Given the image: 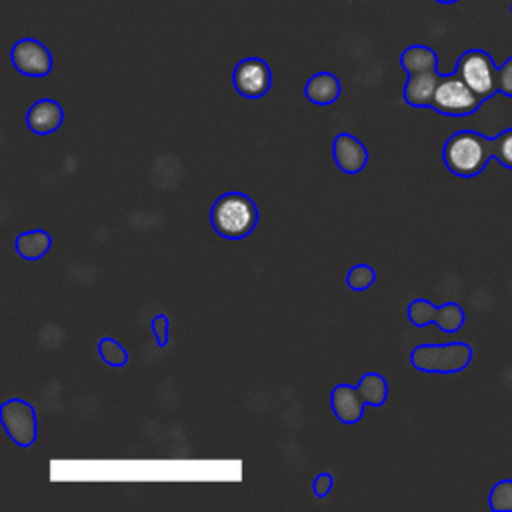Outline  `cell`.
I'll use <instances>...</instances> for the list:
<instances>
[{"instance_id": "1", "label": "cell", "mask_w": 512, "mask_h": 512, "mask_svg": "<svg viewBox=\"0 0 512 512\" xmlns=\"http://www.w3.org/2000/svg\"><path fill=\"white\" fill-rule=\"evenodd\" d=\"M496 152V136L486 138L480 132L460 130L446 140L442 160L452 174L460 178H474L486 168L490 158H496Z\"/></svg>"}, {"instance_id": "20", "label": "cell", "mask_w": 512, "mask_h": 512, "mask_svg": "<svg viewBox=\"0 0 512 512\" xmlns=\"http://www.w3.org/2000/svg\"><path fill=\"white\" fill-rule=\"evenodd\" d=\"M490 508L494 512H512V480H500L490 490Z\"/></svg>"}, {"instance_id": "6", "label": "cell", "mask_w": 512, "mask_h": 512, "mask_svg": "<svg viewBox=\"0 0 512 512\" xmlns=\"http://www.w3.org/2000/svg\"><path fill=\"white\" fill-rule=\"evenodd\" d=\"M0 420L10 436L12 442L18 446H32L38 436V422H36V410L32 404L20 398L6 400L0 406Z\"/></svg>"}, {"instance_id": "12", "label": "cell", "mask_w": 512, "mask_h": 512, "mask_svg": "<svg viewBox=\"0 0 512 512\" xmlns=\"http://www.w3.org/2000/svg\"><path fill=\"white\" fill-rule=\"evenodd\" d=\"M440 78L442 74H438V70L408 74V80L404 86V100L416 108H430Z\"/></svg>"}, {"instance_id": "5", "label": "cell", "mask_w": 512, "mask_h": 512, "mask_svg": "<svg viewBox=\"0 0 512 512\" xmlns=\"http://www.w3.org/2000/svg\"><path fill=\"white\" fill-rule=\"evenodd\" d=\"M482 100L492 98L498 92V68L492 56L484 50H466L454 70Z\"/></svg>"}, {"instance_id": "15", "label": "cell", "mask_w": 512, "mask_h": 512, "mask_svg": "<svg viewBox=\"0 0 512 512\" xmlns=\"http://www.w3.org/2000/svg\"><path fill=\"white\" fill-rule=\"evenodd\" d=\"M400 64L408 74H416V72H426V70H436L438 66V56L432 48L428 46H408L402 56H400Z\"/></svg>"}, {"instance_id": "14", "label": "cell", "mask_w": 512, "mask_h": 512, "mask_svg": "<svg viewBox=\"0 0 512 512\" xmlns=\"http://www.w3.org/2000/svg\"><path fill=\"white\" fill-rule=\"evenodd\" d=\"M52 246V236L46 230H28L22 232L16 242L14 248L16 252L24 258V260H38L42 258Z\"/></svg>"}, {"instance_id": "18", "label": "cell", "mask_w": 512, "mask_h": 512, "mask_svg": "<svg viewBox=\"0 0 512 512\" xmlns=\"http://www.w3.org/2000/svg\"><path fill=\"white\" fill-rule=\"evenodd\" d=\"M98 352H100V358L108 364V366H114V368H120L128 362V352L126 348L114 340V338H102L98 342Z\"/></svg>"}, {"instance_id": "9", "label": "cell", "mask_w": 512, "mask_h": 512, "mask_svg": "<svg viewBox=\"0 0 512 512\" xmlns=\"http://www.w3.org/2000/svg\"><path fill=\"white\" fill-rule=\"evenodd\" d=\"M332 156L344 174H358L368 164V150L356 136L348 132H342L334 138Z\"/></svg>"}, {"instance_id": "7", "label": "cell", "mask_w": 512, "mask_h": 512, "mask_svg": "<svg viewBox=\"0 0 512 512\" xmlns=\"http://www.w3.org/2000/svg\"><path fill=\"white\" fill-rule=\"evenodd\" d=\"M234 88L244 98H262L272 82L270 66L262 58H244L232 72Z\"/></svg>"}, {"instance_id": "17", "label": "cell", "mask_w": 512, "mask_h": 512, "mask_svg": "<svg viewBox=\"0 0 512 512\" xmlns=\"http://www.w3.org/2000/svg\"><path fill=\"white\" fill-rule=\"evenodd\" d=\"M430 324H436L442 332H456L464 324V310L456 302H446L444 306H432Z\"/></svg>"}, {"instance_id": "3", "label": "cell", "mask_w": 512, "mask_h": 512, "mask_svg": "<svg viewBox=\"0 0 512 512\" xmlns=\"http://www.w3.org/2000/svg\"><path fill=\"white\" fill-rule=\"evenodd\" d=\"M472 360V348L466 342L420 344L410 352V362L420 372L454 374L462 372Z\"/></svg>"}, {"instance_id": "16", "label": "cell", "mask_w": 512, "mask_h": 512, "mask_svg": "<svg viewBox=\"0 0 512 512\" xmlns=\"http://www.w3.org/2000/svg\"><path fill=\"white\" fill-rule=\"evenodd\" d=\"M356 388L368 406H382L388 398V382L378 372H366Z\"/></svg>"}, {"instance_id": "10", "label": "cell", "mask_w": 512, "mask_h": 512, "mask_svg": "<svg viewBox=\"0 0 512 512\" xmlns=\"http://www.w3.org/2000/svg\"><path fill=\"white\" fill-rule=\"evenodd\" d=\"M64 118L62 106L56 100L50 98H42L38 102H34L28 112H26V126L40 136L52 134L60 128Z\"/></svg>"}, {"instance_id": "13", "label": "cell", "mask_w": 512, "mask_h": 512, "mask_svg": "<svg viewBox=\"0 0 512 512\" xmlns=\"http://www.w3.org/2000/svg\"><path fill=\"white\" fill-rule=\"evenodd\" d=\"M340 80L330 74V72H318L314 74L306 86H304V94L306 98L312 102V104H318V106H326V104H332L338 100L340 96Z\"/></svg>"}, {"instance_id": "25", "label": "cell", "mask_w": 512, "mask_h": 512, "mask_svg": "<svg viewBox=\"0 0 512 512\" xmlns=\"http://www.w3.org/2000/svg\"><path fill=\"white\" fill-rule=\"evenodd\" d=\"M436 2H440V4H452V2H456V0H436Z\"/></svg>"}, {"instance_id": "21", "label": "cell", "mask_w": 512, "mask_h": 512, "mask_svg": "<svg viewBox=\"0 0 512 512\" xmlns=\"http://www.w3.org/2000/svg\"><path fill=\"white\" fill-rule=\"evenodd\" d=\"M496 144H498V152H496V160L504 166L512 170V128L500 132L496 136Z\"/></svg>"}, {"instance_id": "23", "label": "cell", "mask_w": 512, "mask_h": 512, "mask_svg": "<svg viewBox=\"0 0 512 512\" xmlns=\"http://www.w3.org/2000/svg\"><path fill=\"white\" fill-rule=\"evenodd\" d=\"M498 92L512 98V56L498 68Z\"/></svg>"}, {"instance_id": "11", "label": "cell", "mask_w": 512, "mask_h": 512, "mask_svg": "<svg viewBox=\"0 0 512 512\" xmlns=\"http://www.w3.org/2000/svg\"><path fill=\"white\" fill-rule=\"evenodd\" d=\"M330 406L340 422L356 424L364 414L366 402L362 400L358 388H352L350 384H338L330 394Z\"/></svg>"}, {"instance_id": "19", "label": "cell", "mask_w": 512, "mask_h": 512, "mask_svg": "<svg viewBox=\"0 0 512 512\" xmlns=\"http://www.w3.org/2000/svg\"><path fill=\"white\" fill-rule=\"evenodd\" d=\"M374 280H376V270L370 264H356L346 274L348 288L358 290V292L370 288L374 284Z\"/></svg>"}, {"instance_id": "24", "label": "cell", "mask_w": 512, "mask_h": 512, "mask_svg": "<svg viewBox=\"0 0 512 512\" xmlns=\"http://www.w3.org/2000/svg\"><path fill=\"white\" fill-rule=\"evenodd\" d=\"M332 484H334V478H332V474H328V472H320V474H316V478H314V484H312L314 496H316V498H324V496L330 492Z\"/></svg>"}, {"instance_id": "22", "label": "cell", "mask_w": 512, "mask_h": 512, "mask_svg": "<svg viewBox=\"0 0 512 512\" xmlns=\"http://www.w3.org/2000/svg\"><path fill=\"white\" fill-rule=\"evenodd\" d=\"M168 330H170V320L164 314H156L152 318V334L156 338L158 346H166L168 344Z\"/></svg>"}, {"instance_id": "26", "label": "cell", "mask_w": 512, "mask_h": 512, "mask_svg": "<svg viewBox=\"0 0 512 512\" xmlns=\"http://www.w3.org/2000/svg\"><path fill=\"white\" fill-rule=\"evenodd\" d=\"M510 10H512V6H510Z\"/></svg>"}, {"instance_id": "8", "label": "cell", "mask_w": 512, "mask_h": 512, "mask_svg": "<svg viewBox=\"0 0 512 512\" xmlns=\"http://www.w3.org/2000/svg\"><path fill=\"white\" fill-rule=\"evenodd\" d=\"M10 60L14 68L24 76H46L52 72V54L50 50L34 40V38H22L18 40L10 50Z\"/></svg>"}, {"instance_id": "4", "label": "cell", "mask_w": 512, "mask_h": 512, "mask_svg": "<svg viewBox=\"0 0 512 512\" xmlns=\"http://www.w3.org/2000/svg\"><path fill=\"white\" fill-rule=\"evenodd\" d=\"M484 100L456 74H442L434 98L432 110L446 114V116H468L480 108Z\"/></svg>"}, {"instance_id": "2", "label": "cell", "mask_w": 512, "mask_h": 512, "mask_svg": "<svg viewBox=\"0 0 512 512\" xmlns=\"http://www.w3.org/2000/svg\"><path fill=\"white\" fill-rule=\"evenodd\" d=\"M210 222L216 234L230 240H240L256 228L258 208L250 196L242 192H228L212 204Z\"/></svg>"}]
</instances>
